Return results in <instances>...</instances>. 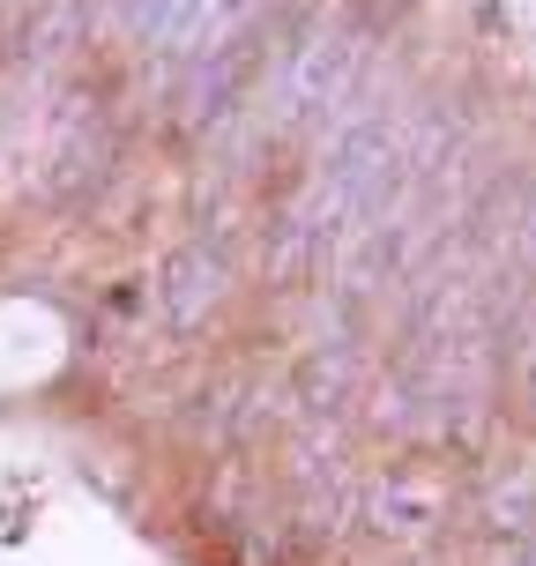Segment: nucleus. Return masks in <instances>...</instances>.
<instances>
[{
  "label": "nucleus",
  "mask_w": 536,
  "mask_h": 566,
  "mask_svg": "<svg viewBox=\"0 0 536 566\" xmlns=\"http://www.w3.org/2000/svg\"><path fill=\"white\" fill-rule=\"evenodd\" d=\"M350 75H358V38H343V30H313L306 45L283 53L269 113H276V119H313L320 105H343Z\"/></svg>",
  "instance_id": "1"
},
{
  "label": "nucleus",
  "mask_w": 536,
  "mask_h": 566,
  "mask_svg": "<svg viewBox=\"0 0 536 566\" xmlns=\"http://www.w3.org/2000/svg\"><path fill=\"white\" fill-rule=\"evenodd\" d=\"M217 298H224V247H209V239L179 247V254L165 261V276H157V306H165V321L171 328H195Z\"/></svg>",
  "instance_id": "2"
},
{
  "label": "nucleus",
  "mask_w": 536,
  "mask_h": 566,
  "mask_svg": "<svg viewBox=\"0 0 536 566\" xmlns=\"http://www.w3.org/2000/svg\"><path fill=\"white\" fill-rule=\"evenodd\" d=\"M432 514H440V484H432V478H410V470H402V478H380V484L366 492V522L396 530V537L424 530Z\"/></svg>",
  "instance_id": "3"
},
{
  "label": "nucleus",
  "mask_w": 536,
  "mask_h": 566,
  "mask_svg": "<svg viewBox=\"0 0 536 566\" xmlns=\"http://www.w3.org/2000/svg\"><path fill=\"white\" fill-rule=\"evenodd\" d=\"M484 507H492V530H507L514 544H529V552H536V470H514V478H500Z\"/></svg>",
  "instance_id": "4"
},
{
  "label": "nucleus",
  "mask_w": 536,
  "mask_h": 566,
  "mask_svg": "<svg viewBox=\"0 0 536 566\" xmlns=\"http://www.w3.org/2000/svg\"><path fill=\"white\" fill-rule=\"evenodd\" d=\"M507 566H536V552H529V544H514V559Z\"/></svg>",
  "instance_id": "5"
}]
</instances>
